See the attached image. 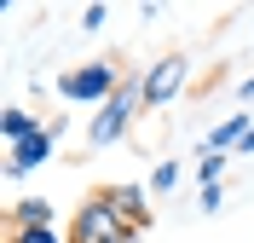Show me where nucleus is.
<instances>
[{
  "mask_svg": "<svg viewBox=\"0 0 254 243\" xmlns=\"http://www.w3.org/2000/svg\"><path fill=\"white\" fill-rule=\"evenodd\" d=\"M139 110H144V81H139V76H127L122 87H116V98L93 116V128H87V145H93V151H104V145H116V139H127V128H133V116H139Z\"/></svg>",
  "mask_w": 254,
  "mask_h": 243,
  "instance_id": "f257e3e1",
  "label": "nucleus"
},
{
  "mask_svg": "<svg viewBox=\"0 0 254 243\" xmlns=\"http://www.w3.org/2000/svg\"><path fill=\"white\" fill-rule=\"evenodd\" d=\"M122 81H127V76L110 64V58H93V64H75V70H64V76H58V98H69V104H98V110H104Z\"/></svg>",
  "mask_w": 254,
  "mask_h": 243,
  "instance_id": "f03ea898",
  "label": "nucleus"
},
{
  "mask_svg": "<svg viewBox=\"0 0 254 243\" xmlns=\"http://www.w3.org/2000/svg\"><path fill=\"white\" fill-rule=\"evenodd\" d=\"M69 243H139V232L127 226L104 197H87L75 209V220H69Z\"/></svg>",
  "mask_w": 254,
  "mask_h": 243,
  "instance_id": "7ed1b4c3",
  "label": "nucleus"
},
{
  "mask_svg": "<svg viewBox=\"0 0 254 243\" xmlns=\"http://www.w3.org/2000/svg\"><path fill=\"white\" fill-rule=\"evenodd\" d=\"M144 110H162V104H174L179 93H185V81H190V64L179 58V52H168V58H156V64L144 70Z\"/></svg>",
  "mask_w": 254,
  "mask_h": 243,
  "instance_id": "20e7f679",
  "label": "nucleus"
},
{
  "mask_svg": "<svg viewBox=\"0 0 254 243\" xmlns=\"http://www.w3.org/2000/svg\"><path fill=\"white\" fill-rule=\"evenodd\" d=\"M98 197H104V203H110V209L122 214L133 232H144V226H150V185H139V179H133V185H104Z\"/></svg>",
  "mask_w": 254,
  "mask_h": 243,
  "instance_id": "39448f33",
  "label": "nucleus"
},
{
  "mask_svg": "<svg viewBox=\"0 0 254 243\" xmlns=\"http://www.w3.org/2000/svg\"><path fill=\"white\" fill-rule=\"evenodd\" d=\"M52 145H58V133H52V128H41L35 139H23L17 151H6V174H12V179H23V174H35V168H47V162H52Z\"/></svg>",
  "mask_w": 254,
  "mask_h": 243,
  "instance_id": "423d86ee",
  "label": "nucleus"
},
{
  "mask_svg": "<svg viewBox=\"0 0 254 243\" xmlns=\"http://www.w3.org/2000/svg\"><path fill=\"white\" fill-rule=\"evenodd\" d=\"M249 110H237V116H225V122H214V128H208V139H202V151H214V157H231V151L243 145V139H249Z\"/></svg>",
  "mask_w": 254,
  "mask_h": 243,
  "instance_id": "0eeeda50",
  "label": "nucleus"
},
{
  "mask_svg": "<svg viewBox=\"0 0 254 243\" xmlns=\"http://www.w3.org/2000/svg\"><path fill=\"white\" fill-rule=\"evenodd\" d=\"M0 133H6V151H17L23 139H35V133H41V122H35L23 104H12V110L0 116Z\"/></svg>",
  "mask_w": 254,
  "mask_h": 243,
  "instance_id": "6e6552de",
  "label": "nucleus"
},
{
  "mask_svg": "<svg viewBox=\"0 0 254 243\" xmlns=\"http://www.w3.org/2000/svg\"><path fill=\"white\" fill-rule=\"evenodd\" d=\"M29 226H52V203H47V197L12 203V226H6V232H29Z\"/></svg>",
  "mask_w": 254,
  "mask_h": 243,
  "instance_id": "1a4fd4ad",
  "label": "nucleus"
},
{
  "mask_svg": "<svg viewBox=\"0 0 254 243\" xmlns=\"http://www.w3.org/2000/svg\"><path fill=\"white\" fill-rule=\"evenodd\" d=\"M174 185H179V162H156V168H150V191L168 197Z\"/></svg>",
  "mask_w": 254,
  "mask_h": 243,
  "instance_id": "9d476101",
  "label": "nucleus"
},
{
  "mask_svg": "<svg viewBox=\"0 0 254 243\" xmlns=\"http://www.w3.org/2000/svg\"><path fill=\"white\" fill-rule=\"evenodd\" d=\"M220 174H225V157L202 151V157H196V179H202V185H220Z\"/></svg>",
  "mask_w": 254,
  "mask_h": 243,
  "instance_id": "9b49d317",
  "label": "nucleus"
},
{
  "mask_svg": "<svg viewBox=\"0 0 254 243\" xmlns=\"http://www.w3.org/2000/svg\"><path fill=\"white\" fill-rule=\"evenodd\" d=\"M6 243H69V238H58L52 226H29V232H6Z\"/></svg>",
  "mask_w": 254,
  "mask_h": 243,
  "instance_id": "f8f14e48",
  "label": "nucleus"
},
{
  "mask_svg": "<svg viewBox=\"0 0 254 243\" xmlns=\"http://www.w3.org/2000/svg\"><path fill=\"white\" fill-rule=\"evenodd\" d=\"M104 17H110V6H98V0H93V6L81 12V29H104Z\"/></svg>",
  "mask_w": 254,
  "mask_h": 243,
  "instance_id": "ddd939ff",
  "label": "nucleus"
},
{
  "mask_svg": "<svg viewBox=\"0 0 254 243\" xmlns=\"http://www.w3.org/2000/svg\"><path fill=\"white\" fill-rule=\"evenodd\" d=\"M220 203H225L220 185H202V214H220Z\"/></svg>",
  "mask_w": 254,
  "mask_h": 243,
  "instance_id": "4468645a",
  "label": "nucleus"
},
{
  "mask_svg": "<svg viewBox=\"0 0 254 243\" xmlns=\"http://www.w3.org/2000/svg\"><path fill=\"white\" fill-rule=\"evenodd\" d=\"M237 98H254V76H249V81H243V87H237Z\"/></svg>",
  "mask_w": 254,
  "mask_h": 243,
  "instance_id": "2eb2a0df",
  "label": "nucleus"
}]
</instances>
